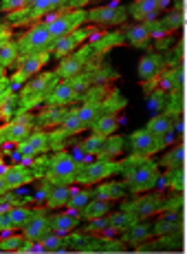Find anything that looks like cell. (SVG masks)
<instances>
[{
  "label": "cell",
  "instance_id": "cell-33",
  "mask_svg": "<svg viewBox=\"0 0 187 254\" xmlns=\"http://www.w3.org/2000/svg\"><path fill=\"white\" fill-rule=\"evenodd\" d=\"M7 214H9V219H11V228H13V230H18V228L24 226V221L29 219L31 210H27V208H22V206H13V208L7 210Z\"/></svg>",
  "mask_w": 187,
  "mask_h": 254
},
{
  "label": "cell",
  "instance_id": "cell-39",
  "mask_svg": "<svg viewBox=\"0 0 187 254\" xmlns=\"http://www.w3.org/2000/svg\"><path fill=\"white\" fill-rule=\"evenodd\" d=\"M16 53H18V47H13V45L0 47V66H2V64H11V62L16 60Z\"/></svg>",
  "mask_w": 187,
  "mask_h": 254
},
{
  "label": "cell",
  "instance_id": "cell-16",
  "mask_svg": "<svg viewBox=\"0 0 187 254\" xmlns=\"http://www.w3.org/2000/svg\"><path fill=\"white\" fill-rule=\"evenodd\" d=\"M126 42L130 47H145L147 42L152 40V27L150 22H139V24H132V27L126 29L124 33Z\"/></svg>",
  "mask_w": 187,
  "mask_h": 254
},
{
  "label": "cell",
  "instance_id": "cell-41",
  "mask_svg": "<svg viewBox=\"0 0 187 254\" xmlns=\"http://www.w3.org/2000/svg\"><path fill=\"white\" fill-rule=\"evenodd\" d=\"M11 219L7 212H0V232H11Z\"/></svg>",
  "mask_w": 187,
  "mask_h": 254
},
{
  "label": "cell",
  "instance_id": "cell-7",
  "mask_svg": "<svg viewBox=\"0 0 187 254\" xmlns=\"http://www.w3.org/2000/svg\"><path fill=\"white\" fill-rule=\"evenodd\" d=\"M88 64V51H77V53H68L62 58V62L57 64L55 75L57 80H73V77H80L84 66Z\"/></svg>",
  "mask_w": 187,
  "mask_h": 254
},
{
  "label": "cell",
  "instance_id": "cell-11",
  "mask_svg": "<svg viewBox=\"0 0 187 254\" xmlns=\"http://www.w3.org/2000/svg\"><path fill=\"white\" fill-rule=\"evenodd\" d=\"M167 4V0H135L130 4L128 11L135 16V20H141V22H152L159 11Z\"/></svg>",
  "mask_w": 187,
  "mask_h": 254
},
{
  "label": "cell",
  "instance_id": "cell-21",
  "mask_svg": "<svg viewBox=\"0 0 187 254\" xmlns=\"http://www.w3.org/2000/svg\"><path fill=\"white\" fill-rule=\"evenodd\" d=\"M117 126H119L117 117L112 113H106V115L95 117V122H93L88 128H93V135H99V137H110V135H115Z\"/></svg>",
  "mask_w": 187,
  "mask_h": 254
},
{
  "label": "cell",
  "instance_id": "cell-42",
  "mask_svg": "<svg viewBox=\"0 0 187 254\" xmlns=\"http://www.w3.org/2000/svg\"><path fill=\"white\" fill-rule=\"evenodd\" d=\"M91 2V0H68V7H73V9H82V7H86V4Z\"/></svg>",
  "mask_w": 187,
  "mask_h": 254
},
{
  "label": "cell",
  "instance_id": "cell-4",
  "mask_svg": "<svg viewBox=\"0 0 187 254\" xmlns=\"http://www.w3.org/2000/svg\"><path fill=\"white\" fill-rule=\"evenodd\" d=\"M121 170V164H115L110 159L101 157L99 162H91L86 166H80L75 175V182L82 184V186H91V184H99L101 179H108L110 175L119 173Z\"/></svg>",
  "mask_w": 187,
  "mask_h": 254
},
{
  "label": "cell",
  "instance_id": "cell-1",
  "mask_svg": "<svg viewBox=\"0 0 187 254\" xmlns=\"http://www.w3.org/2000/svg\"><path fill=\"white\" fill-rule=\"evenodd\" d=\"M121 170H126V184L130 188V192L143 194L147 190H152L159 182V166L150 162L147 157H139L132 155L121 164Z\"/></svg>",
  "mask_w": 187,
  "mask_h": 254
},
{
  "label": "cell",
  "instance_id": "cell-15",
  "mask_svg": "<svg viewBox=\"0 0 187 254\" xmlns=\"http://www.w3.org/2000/svg\"><path fill=\"white\" fill-rule=\"evenodd\" d=\"M161 64H163V60H161L159 53H147L139 60V69H137V75H139L141 82H150L154 80L156 75L161 73Z\"/></svg>",
  "mask_w": 187,
  "mask_h": 254
},
{
  "label": "cell",
  "instance_id": "cell-30",
  "mask_svg": "<svg viewBox=\"0 0 187 254\" xmlns=\"http://www.w3.org/2000/svg\"><path fill=\"white\" fill-rule=\"evenodd\" d=\"M152 234V228L147 226V223H132L130 228L126 230V241L128 243H141L143 239H147Z\"/></svg>",
  "mask_w": 187,
  "mask_h": 254
},
{
  "label": "cell",
  "instance_id": "cell-34",
  "mask_svg": "<svg viewBox=\"0 0 187 254\" xmlns=\"http://www.w3.org/2000/svg\"><path fill=\"white\" fill-rule=\"evenodd\" d=\"M121 150H124V139L121 137H106V141H104V148H101V157H106V159H110L112 155H119Z\"/></svg>",
  "mask_w": 187,
  "mask_h": 254
},
{
  "label": "cell",
  "instance_id": "cell-18",
  "mask_svg": "<svg viewBox=\"0 0 187 254\" xmlns=\"http://www.w3.org/2000/svg\"><path fill=\"white\" fill-rule=\"evenodd\" d=\"M77 223H80V214H75V212L55 214V217L48 219V230L55 232V234H62V237H64V234L75 230Z\"/></svg>",
  "mask_w": 187,
  "mask_h": 254
},
{
  "label": "cell",
  "instance_id": "cell-28",
  "mask_svg": "<svg viewBox=\"0 0 187 254\" xmlns=\"http://www.w3.org/2000/svg\"><path fill=\"white\" fill-rule=\"evenodd\" d=\"M57 126H60V130L64 135H77V133H82V130L86 128V126L80 122V117L75 115V111H68V113L60 120V124Z\"/></svg>",
  "mask_w": 187,
  "mask_h": 254
},
{
  "label": "cell",
  "instance_id": "cell-10",
  "mask_svg": "<svg viewBox=\"0 0 187 254\" xmlns=\"http://www.w3.org/2000/svg\"><path fill=\"white\" fill-rule=\"evenodd\" d=\"M48 60V49L47 51H36V53H27L20 62H18V75L13 77V82H20L24 77H33L42 71V66Z\"/></svg>",
  "mask_w": 187,
  "mask_h": 254
},
{
  "label": "cell",
  "instance_id": "cell-20",
  "mask_svg": "<svg viewBox=\"0 0 187 254\" xmlns=\"http://www.w3.org/2000/svg\"><path fill=\"white\" fill-rule=\"evenodd\" d=\"M4 182H7L9 190L13 188H20L24 184H31L33 182V170H29L27 166H11V168H7L2 173Z\"/></svg>",
  "mask_w": 187,
  "mask_h": 254
},
{
  "label": "cell",
  "instance_id": "cell-3",
  "mask_svg": "<svg viewBox=\"0 0 187 254\" xmlns=\"http://www.w3.org/2000/svg\"><path fill=\"white\" fill-rule=\"evenodd\" d=\"M84 20H86V11H82V9H71V11H64V13H57V16H53L51 20L47 22L51 42L53 40H60V38L68 36V33H73L75 29H80V24Z\"/></svg>",
  "mask_w": 187,
  "mask_h": 254
},
{
  "label": "cell",
  "instance_id": "cell-22",
  "mask_svg": "<svg viewBox=\"0 0 187 254\" xmlns=\"http://www.w3.org/2000/svg\"><path fill=\"white\" fill-rule=\"evenodd\" d=\"M71 186H53L51 192L47 194V208L48 210H57V208H64L68 203V197H71Z\"/></svg>",
  "mask_w": 187,
  "mask_h": 254
},
{
  "label": "cell",
  "instance_id": "cell-44",
  "mask_svg": "<svg viewBox=\"0 0 187 254\" xmlns=\"http://www.w3.org/2000/svg\"><path fill=\"white\" fill-rule=\"evenodd\" d=\"M9 190V186H7V182H4V177L0 175V194H4Z\"/></svg>",
  "mask_w": 187,
  "mask_h": 254
},
{
  "label": "cell",
  "instance_id": "cell-45",
  "mask_svg": "<svg viewBox=\"0 0 187 254\" xmlns=\"http://www.w3.org/2000/svg\"><path fill=\"white\" fill-rule=\"evenodd\" d=\"M4 80H7V73H4V69L0 66V82H4Z\"/></svg>",
  "mask_w": 187,
  "mask_h": 254
},
{
  "label": "cell",
  "instance_id": "cell-38",
  "mask_svg": "<svg viewBox=\"0 0 187 254\" xmlns=\"http://www.w3.org/2000/svg\"><path fill=\"white\" fill-rule=\"evenodd\" d=\"M64 117V113L57 106H51V109L47 111V113H42L40 115V120H42V124L44 126H51V124H60V120Z\"/></svg>",
  "mask_w": 187,
  "mask_h": 254
},
{
  "label": "cell",
  "instance_id": "cell-13",
  "mask_svg": "<svg viewBox=\"0 0 187 254\" xmlns=\"http://www.w3.org/2000/svg\"><path fill=\"white\" fill-rule=\"evenodd\" d=\"M47 146H48V135L38 130V133H29L27 137L18 141V153L24 155V157H33V155L42 153Z\"/></svg>",
  "mask_w": 187,
  "mask_h": 254
},
{
  "label": "cell",
  "instance_id": "cell-9",
  "mask_svg": "<svg viewBox=\"0 0 187 254\" xmlns=\"http://www.w3.org/2000/svg\"><path fill=\"white\" fill-rule=\"evenodd\" d=\"M128 18V11L119 4H108V7H97L86 13V20L97 22L101 27H112V24H121Z\"/></svg>",
  "mask_w": 187,
  "mask_h": 254
},
{
  "label": "cell",
  "instance_id": "cell-2",
  "mask_svg": "<svg viewBox=\"0 0 187 254\" xmlns=\"http://www.w3.org/2000/svg\"><path fill=\"white\" fill-rule=\"evenodd\" d=\"M80 170V162L75 157L66 153H57L51 157L48 162V170H47V182L53 186H71L75 182V175Z\"/></svg>",
  "mask_w": 187,
  "mask_h": 254
},
{
  "label": "cell",
  "instance_id": "cell-17",
  "mask_svg": "<svg viewBox=\"0 0 187 254\" xmlns=\"http://www.w3.org/2000/svg\"><path fill=\"white\" fill-rule=\"evenodd\" d=\"M86 36H88V31H77V29H75V31H73V33H68V36L60 38V40H53L51 51L55 53V56L64 58V56H68V53H73V51H75V47L80 45V42H82Z\"/></svg>",
  "mask_w": 187,
  "mask_h": 254
},
{
  "label": "cell",
  "instance_id": "cell-43",
  "mask_svg": "<svg viewBox=\"0 0 187 254\" xmlns=\"http://www.w3.org/2000/svg\"><path fill=\"white\" fill-rule=\"evenodd\" d=\"M7 80H4V82H0V102H2L4 100V97H7Z\"/></svg>",
  "mask_w": 187,
  "mask_h": 254
},
{
  "label": "cell",
  "instance_id": "cell-29",
  "mask_svg": "<svg viewBox=\"0 0 187 254\" xmlns=\"http://www.w3.org/2000/svg\"><path fill=\"white\" fill-rule=\"evenodd\" d=\"M40 248H42V252H64L66 250V241L62 239V234H55L48 230L40 239Z\"/></svg>",
  "mask_w": 187,
  "mask_h": 254
},
{
  "label": "cell",
  "instance_id": "cell-12",
  "mask_svg": "<svg viewBox=\"0 0 187 254\" xmlns=\"http://www.w3.org/2000/svg\"><path fill=\"white\" fill-rule=\"evenodd\" d=\"M20 230L27 241H40L44 234L48 232V217H44L42 212H31Z\"/></svg>",
  "mask_w": 187,
  "mask_h": 254
},
{
  "label": "cell",
  "instance_id": "cell-26",
  "mask_svg": "<svg viewBox=\"0 0 187 254\" xmlns=\"http://www.w3.org/2000/svg\"><path fill=\"white\" fill-rule=\"evenodd\" d=\"M97 199H104V201H110V199H121L124 197V186L117 182H108V184H99L95 190Z\"/></svg>",
  "mask_w": 187,
  "mask_h": 254
},
{
  "label": "cell",
  "instance_id": "cell-35",
  "mask_svg": "<svg viewBox=\"0 0 187 254\" xmlns=\"http://www.w3.org/2000/svg\"><path fill=\"white\" fill-rule=\"evenodd\" d=\"M104 141L106 137H99V135H91L88 139H84L82 141V153H86V155H99L101 153V148H104Z\"/></svg>",
  "mask_w": 187,
  "mask_h": 254
},
{
  "label": "cell",
  "instance_id": "cell-5",
  "mask_svg": "<svg viewBox=\"0 0 187 254\" xmlns=\"http://www.w3.org/2000/svg\"><path fill=\"white\" fill-rule=\"evenodd\" d=\"M167 144V135L163 137H154L152 133L147 130H135L130 135V153L132 155H139V157H152L154 153H159L161 148Z\"/></svg>",
  "mask_w": 187,
  "mask_h": 254
},
{
  "label": "cell",
  "instance_id": "cell-8",
  "mask_svg": "<svg viewBox=\"0 0 187 254\" xmlns=\"http://www.w3.org/2000/svg\"><path fill=\"white\" fill-rule=\"evenodd\" d=\"M163 208V199L156 197V194H150V197H139L135 201L124 203V210L130 212L132 217H137L139 221H145L152 214H159V210Z\"/></svg>",
  "mask_w": 187,
  "mask_h": 254
},
{
  "label": "cell",
  "instance_id": "cell-46",
  "mask_svg": "<svg viewBox=\"0 0 187 254\" xmlns=\"http://www.w3.org/2000/svg\"><path fill=\"white\" fill-rule=\"evenodd\" d=\"M95 2H99V0H95Z\"/></svg>",
  "mask_w": 187,
  "mask_h": 254
},
{
  "label": "cell",
  "instance_id": "cell-32",
  "mask_svg": "<svg viewBox=\"0 0 187 254\" xmlns=\"http://www.w3.org/2000/svg\"><path fill=\"white\" fill-rule=\"evenodd\" d=\"M73 111H75V115L80 117L82 124L88 128V126H91L93 122H95L97 113H99V106H97V104H82L80 109H73Z\"/></svg>",
  "mask_w": 187,
  "mask_h": 254
},
{
  "label": "cell",
  "instance_id": "cell-36",
  "mask_svg": "<svg viewBox=\"0 0 187 254\" xmlns=\"http://www.w3.org/2000/svg\"><path fill=\"white\" fill-rule=\"evenodd\" d=\"M183 159H185V148L183 144L174 146L172 148V153H167L163 157V166H170V168H181L183 166Z\"/></svg>",
  "mask_w": 187,
  "mask_h": 254
},
{
  "label": "cell",
  "instance_id": "cell-27",
  "mask_svg": "<svg viewBox=\"0 0 187 254\" xmlns=\"http://www.w3.org/2000/svg\"><path fill=\"white\" fill-rule=\"evenodd\" d=\"M179 230H181V219L176 217L174 212L163 214L154 226V234H172V232H179Z\"/></svg>",
  "mask_w": 187,
  "mask_h": 254
},
{
  "label": "cell",
  "instance_id": "cell-37",
  "mask_svg": "<svg viewBox=\"0 0 187 254\" xmlns=\"http://www.w3.org/2000/svg\"><path fill=\"white\" fill-rule=\"evenodd\" d=\"M24 241H27L24 237H7V239H2V241H0V252H20Z\"/></svg>",
  "mask_w": 187,
  "mask_h": 254
},
{
  "label": "cell",
  "instance_id": "cell-19",
  "mask_svg": "<svg viewBox=\"0 0 187 254\" xmlns=\"http://www.w3.org/2000/svg\"><path fill=\"white\" fill-rule=\"evenodd\" d=\"M176 120H174V113H161L156 117H152L150 122L145 124V130L152 133L154 137H163V135H170L172 128H174Z\"/></svg>",
  "mask_w": 187,
  "mask_h": 254
},
{
  "label": "cell",
  "instance_id": "cell-25",
  "mask_svg": "<svg viewBox=\"0 0 187 254\" xmlns=\"http://www.w3.org/2000/svg\"><path fill=\"white\" fill-rule=\"evenodd\" d=\"M110 212V203L108 201H104V199H91V201L86 203V206L82 208V217L84 219H97V217H104V214H108Z\"/></svg>",
  "mask_w": 187,
  "mask_h": 254
},
{
  "label": "cell",
  "instance_id": "cell-24",
  "mask_svg": "<svg viewBox=\"0 0 187 254\" xmlns=\"http://www.w3.org/2000/svg\"><path fill=\"white\" fill-rule=\"evenodd\" d=\"M137 221H139L137 217H132L130 212L121 210V212L110 214V217H108V228H106V232H112V230L124 232V230H128V228H130L132 223H137Z\"/></svg>",
  "mask_w": 187,
  "mask_h": 254
},
{
  "label": "cell",
  "instance_id": "cell-6",
  "mask_svg": "<svg viewBox=\"0 0 187 254\" xmlns=\"http://www.w3.org/2000/svg\"><path fill=\"white\" fill-rule=\"evenodd\" d=\"M48 47H51V36H48L47 22L33 24L20 38V42H18V49H20L24 56H27V53H36V51H47Z\"/></svg>",
  "mask_w": 187,
  "mask_h": 254
},
{
  "label": "cell",
  "instance_id": "cell-23",
  "mask_svg": "<svg viewBox=\"0 0 187 254\" xmlns=\"http://www.w3.org/2000/svg\"><path fill=\"white\" fill-rule=\"evenodd\" d=\"M57 84V75L55 73H51V75H33V80L29 82V86H27V95L29 93H33V95H47V91H51L53 86Z\"/></svg>",
  "mask_w": 187,
  "mask_h": 254
},
{
  "label": "cell",
  "instance_id": "cell-14",
  "mask_svg": "<svg viewBox=\"0 0 187 254\" xmlns=\"http://www.w3.org/2000/svg\"><path fill=\"white\" fill-rule=\"evenodd\" d=\"M75 95H77V89L73 84V80H64L51 89V93L47 95V102L51 106H64V104H71L75 100Z\"/></svg>",
  "mask_w": 187,
  "mask_h": 254
},
{
  "label": "cell",
  "instance_id": "cell-31",
  "mask_svg": "<svg viewBox=\"0 0 187 254\" xmlns=\"http://www.w3.org/2000/svg\"><path fill=\"white\" fill-rule=\"evenodd\" d=\"M88 201H91V192H88V190H73L71 197H68L66 208L77 214V212H82V208L86 206Z\"/></svg>",
  "mask_w": 187,
  "mask_h": 254
},
{
  "label": "cell",
  "instance_id": "cell-40",
  "mask_svg": "<svg viewBox=\"0 0 187 254\" xmlns=\"http://www.w3.org/2000/svg\"><path fill=\"white\" fill-rule=\"evenodd\" d=\"M31 4V0H2V9L4 11H18Z\"/></svg>",
  "mask_w": 187,
  "mask_h": 254
}]
</instances>
